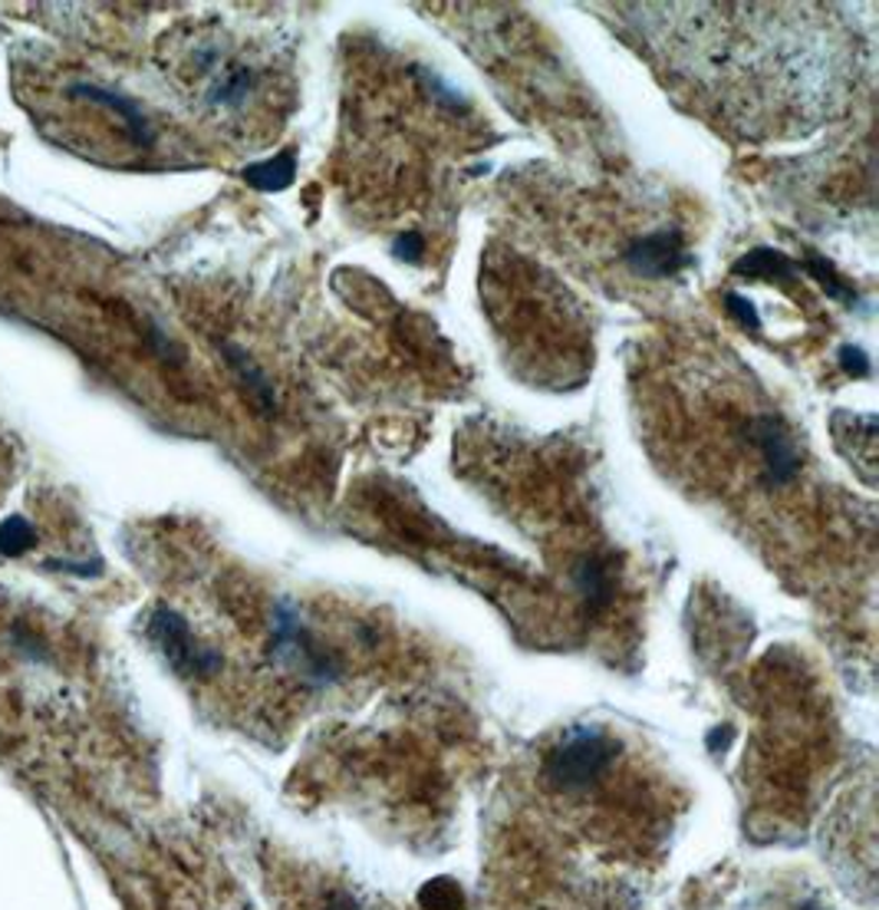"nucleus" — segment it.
I'll list each match as a JSON object with an SVG mask.
<instances>
[{
    "label": "nucleus",
    "mask_w": 879,
    "mask_h": 910,
    "mask_svg": "<svg viewBox=\"0 0 879 910\" xmlns=\"http://www.w3.org/2000/svg\"><path fill=\"white\" fill-rule=\"evenodd\" d=\"M803 271L810 274L813 280H820L823 284V290L830 294V297H837V300H857V294L837 277V271H833V265L830 261H823V258H807L803 261Z\"/></svg>",
    "instance_id": "9d476101"
},
{
    "label": "nucleus",
    "mask_w": 879,
    "mask_h": 910,
    "mask_svg": "<svg viewBox=\"0 0 879 910\" xmlns=\"http://www.w3.org/2000/svg\"><path fill=\"white\" fill-rule=\"evenodd\" d=\"M748 436L755 449L765 458V472L771 485H791L800 472V453L788 433V426L778 416H755L748 423Z\"/></svg>",
    "instance_id": "39448f33"
},
{
    "label": "nucleus",
    "mask_w": 879,
    "mask_h": 910,
    "mask_svg": "<svg viewBox=\"0 0 879 910\" xmlns=\"http://www.w3.org/2000/svg\"><path fill=\"white\" fill-rule=\"evenodd\" d=\"M293 176H297V156L293 152H283V156L261 162V166H251L244 172V179L254 188H261V191H280V188L293 182Z\"/></svg>",
    "instance_id": "1a4fd4ad"
},
{
    "label": "nucleus",
    "mask_w": 879,
    "mask_h": 910,
    "mask_svg": "<svg viewBox=\"0 0 879 910\" xmlns=\"http://www.w3.org/2000/svg\"><path fill=\"white\" fill-rule=\"evenodd\" d=\"M616 739L600 726H573L560 735V742L547 752L543 775L550 785L563 792L590 789L597 779L607 775L616 759Z\"/></svg>",
    "instance_id": "f03ea898"
},
{
    "label": "nucleus",
    "mask_w": 879,
    "mask_h": 910,
    "mask_svg": "<svg viewBox=\"0 0 879 910\" xmlns=\"http://www.w3.org/2000/svg\"><path fill=\"white\" fill-rule=\"evenodd\" d=\"M7 478H10V465H7V455H3V446H0V495H3Z\"/></svg>",
    "instance_id": "dca6fc26"
},
{
    "label": "nucleus",
    "mask_w": 879,
    "mask_h": 910,
    "mask_svg": "<svg viewBox=\"0 0 879 910\" xmlns=\"http://www.w3.org/2000/svg\"><path fill=\"white\" fill-rule=\"evenodd\" d=\"M840 357H843L847 373H857V376H867V373H870V360H867V354H863V350H857V347H843V350H840Z\"/></svg>",
    "instance_id": "2eb2a0df"
},
{
    "label": "nucleus",
    "mask_w": 879,
    "mask_h": 910,
    "mask_svg": "<svg viewBox=\"0 0 879 910\" xmlns=\"http://www.w3.org/2000/svg\"><path fill=\"white\" fill-rule=\"evenodd\" d=\"M149 637L181 680H211L224 670L221 650H214L208 640H201V634L191 627V621L169 604L152 611Z\"/></svg>",
    "instance_id": "7ed1b4c3"
},
{
    "label": "nucleus",
    "mask_w": 879,
    "mask_h": 910,
    "mask_svg": "<svg viewBox=\"0 0 879 910\" xmlns=\"http://www.w3.org/2000/svg\"><path fill=\"white\" fill-rule=\"evenodd\" d=\"M224 357H228L231 369L238 373V379L251 389V396L258 399V406H261L264 413H270V409H273V386H270L264 369L254 364L241 347H231V344L224 347Z\"/></svg>",
    "instance_id": "6e6552de"
},
{
    "label": "nucleus",
    "mask_w": 879,
    "mask_h": 910,
    "mask_svg": "<svg viewBox=\"0 0 879 910\" xmlns=\"http://www.w3.org/2000/svg\"><path fill=\"white\" fill-rule=\"evenodd\" d=\"M573 584H577L580 597H583L593 611L607 607L610 597H613V574H610V567H607L600 557H583V561L573 567Z\"/></svg>",
    "instance_id": "423d86ee"
},
{
    "label": "nucleus",
    "mask_w": 879,
    "mask_h": 910,
    "mask_svg": "<svg viewBox=\"0 0 879 910\" xmlns=\"http://www.w3.org/2000/svg\"><path fill=\"white\" fill-rule=\"evenodd\" d=\"M33 542V528L27 525V518H7L0 525V554H23Z\"/></svg>",
    "instance_id": "f8f14e48"
},
{
    "label": "nucleus",
    "mask_w": 879,
    "mask_h": 910,
    "mask_svg": "<svg viewBox=\"0 0 879 910\" xmlns=\"http://www.w3.org/2000/svg\"><path fill=\"white\" fill-rule=\"evenodd\" d=\"M426 251V241H422V235L419 231H409V235H402L399 241H396V255L399 258H409V261H419V255Z\"/></svg>",
    "instance_id": "4468645a"
},
{
    "label": "nucleus",
    "mask_w": 879,
    "mask_h": 910,
    "mask_svg": "<svg viewBox=\"0 0 879 910\" xmlns=\"http://www.w3.org/2000/svg\"><path fill=\"white\" fill-rule=\"evenodd\" d=\"M422 908L426 910H465V898H461V891L451 884V881H432V884H426L422 888Z\"/></svg>",
    "instance_id": "9b49d317"
},
{
    "label": "nucleus",
    "mask_w": 879,
    "mask_h": 910,
    "mask_svg": "<svg viewBox=\"0 0 879 910\" xmlns=\"http://www.w3.org/2000/svg\"><path fill=\"white\" fill-rule=\"evenodd\" d=\"M270 656L303 686H327L340 676L343 663L303 624L293 601H277L270 614Z\"/></svg>",
    "instance_id": "f257e3e1"
},
{
    "label": "nucleus",
    "mask_w": 879,
    "mask_h": 910,
    "mask_svg": "<svg viewBox=\"0 0 879 910\" xmlns=\"http://www.w3.org/2000/svg\"><path fill=\"white\" fill-rule=\"evenodd\" d=\"M725 304H728V310L741 320V327H748V330H761V320H758V310H755V304L748 300V297H741V294H725Z\"/></svg>",
    "instance_id": "ddd939ff"
},
{
    "label": "nucleus",
    "mask_w": 879,
    "mask_h": 910,
    "mask_svg": "<svg viewBox=\"0 0 879 910\" xmlns=\"http://www.w3.org/2000/svg\"><path fill=\"white\" fill-rule=\"evenodd\" d=\"M797 271H800V265H793L788 255H781L775 248H755L735 265V274L755 277V280H788Z\"/></svg>",
    "instance_id": "0eeeda50"
},
{
    "label": "nucleus",
    "mask_w": 879,
    "mask_h": 910,
    "mask_svg": "<svg viewBox=\"0 0 879 910\" xmlns=\"http://www.w3.org/2000/svg\"><path fill=\"white\" fill-rule=\"evenodd\" d=\"M622 261L629 265V271L649 280H662V277H676L682 268L692 265V255L682 245V235L676 228H659L639 241H632L622 255Z\"/></svg>",
    "instance_id": "20e7f679"
}]
</instances>
